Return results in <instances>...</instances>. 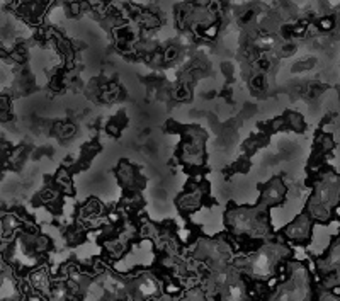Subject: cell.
Instances as JSON below:
<instances>
[{
  "instance_id": "ba28073f",
  "label": "cell",
  "mask_w": 340,
  "mask_h": 301,
  "mask_svg": "<svg viewBox=\"0 0 340 301\" xmlns=\"http://www.w3.org/2000/svg\"><path fill=\"white\" fill-rule=\"evenodd\" d=\"M317 24H318L320 33H330V31L335 28V17L333 15H322V17L317 20Z\"/></svg>"
},
{
  "instance_id": "3957f363",
  "label": "cell",
  "mask_w": 340,
  "mask_h": 301,
  "mask_svg": "<svg viewBox=\"0 0 340 301\" xmlns=\"http://www.w3.org/2000/svg\"><path fill=\"white\" fill-rule=\"evenodd\" d=\"M31 284H33L34 289L41 291V293H48V294L51 293V281H49V274H48L46 267L33 270Z\"/></svg>"
},
{
  "instance_id": "277c9868",
  "label": "cell",
  "mask_w": 340,
  "mask_h": 301,
  "mask_svg": "<svg viewBox=\"0 0 340 301\" xmlns=\"http://www.w3.org/2000/svg\"><path fill=\"white\" fill-rule=\"evenodd\" d=\"M287 122V128H291L294 133H303L304 128H306V122H304V117L296 111H289L284 114Z\"/></svg>"
},
{
  "instance_id": "7a4b0ae2",
  "label": "cell",
  "mask_w": 340,
  "mask_h": 301,
  "mask_svg": "<svg viewBox=\"0 0 340 301\" xmlns=\"http://www.w3.org/2000/svg\"><path fill=\"white\" fill-rule=\"evenodd\" d=\"M287 192L289 191H287L286 182H284L281 177H274L262 187L260 199H258L257 204H262V206H266V208L279 206V204H282L286 201Z\"/></svg>"
},
{
  "instance_id": "52a82bcc",
  "label": "cell",
  "mask_w": 340,
  "mask_h": 301,
  "mask_svg": "<svg viewBox=\"0 0 340 301\" xmlns=\"http://www.w3.org/2000/svg\"><path fill=\"white\" fill-rule=\"evenodd\" d=\"M162 53H164V63H175L177 60L180 58V49L177 48L175 44H170L167 46L165 49H162Z\"/></svg>"
},
{
  "instance_id": "6da1fadb",
  "label": "cell",
  "mask_w": 340,
  "mask_h": 301,
  "mask_svg": "<svg viewBox=\"0 0 340 301\" xmlns=\"http://www.w3.org/2000/svg\"><path fill=\"white\" fill-rule=\"evenodd\" d=\"M313 227H315V221L311 219V216H309L306 211H303L301 214H298L291 223H287L286 227L282 228V235L286 237L289 243L306 245L309 242V238H311Z\"/></svg>"
},
{
  "instance_id": "8992f818",
  "label": "cell",
  "mask_w": 340,
  "mask_h": 301,
  "mask_svg": "<svg viewBox=\"0 0 340 301\" xmlns=\"http://www.w3.org/2000/svg\"><path fill=\"white\" fill-rule=\"evenodd\" d=\"M250 89L253 92H264L267 89V75L255 71V75H252L250 79Z\"/></svg>"
},
{
  "instance_id": "30bf717a",
  "label": "cell",
  "mask_w": 340,
  "mask_h": 301,
  "mask_svg": "<svg viewBox=\"0 0 340 301\" xmlns=\"http://www.w3.org/2000/svg\"><path fill=\"white\" fill-rule=\"evenodd\" d=\"M327 5L328 9H337L340 5V0H327Z\"/></svg>"
},
{
  "instance_id": "5b68a950",
  "label": "cell",
  "mask_w": 340,
  "mask_h": 301,
  "mask_svg": "<svg viewBox=\"0 0 340 301\" xmlns=\"http://www.w3.org/2000/svg\"><path fill=\"white\" fill-rule=\"evenodd\" d=\"M191 87L189 84H184V82H179V84L174 85V89H172V99L177 101V102H187L191 101Z\"/></svg>"
},
{
  "instance_id": "9c48e42d",
  "label": "cell",
  "mask_w": 340,
  "mask_h": 301,
  "mask_svg": "<svg viewBox=\"0 0 340 301\" xmlns=\"http://www.w3.org/2000/svg\"><path fill=\"white\" fill-rule=\"evenodd\" d=\"M332 214H333V218H337V219H340V201L335 204V206L332 208Z\"/></svg>"
},
{
  "instance_id": "8fae6325",
  "label": "cell",
  "mask_w": 340,
  "mask_h": 301,
  "mask_svg": "<svg viewBox=\"0 0 340 301\" xmlns=\"http://www.w3.org/2000/svg\"><path fill=\"white\" fill-rule=\"evenodd\" d=\"M333 294L340 296V286H337V288H333Z\"/></svg>"
}]
</instances>
